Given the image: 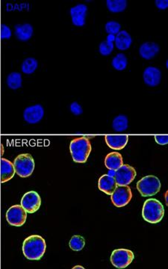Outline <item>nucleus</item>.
I'll list each match as a JSON object with an SVG mask.
<instances>
[{"instance_id": "nucleus-13", "label": "nucleus", "mask_w": 168, "mask_h": 269, "mask_svg": "<svg viewBox=\"0 0 168 269\" xmlns=\"http://www.w3.org/2000/svg\"><path fill=\"white\" fill-rule=\"evenodd\" d=\"M143 79L148 86H158L162 81V71L158 67L149 66L144 71Z\"/></svg>"}, {"instance_id": "nucleus-10", "label": "nucleus", "mask_w": 168, "mask_h": 269, "mask_svg": "<svg viewBox=\"0 0 168 269\" xmlns=\"http://www.w3.org/2000/svg\"><path fill=\"white\" fill-rule=\"evenodd\" d=\"M21 206L28 213H36L41 206V198L36 191L25 193L21 199Z\"/></svg>"}, {"instance_id": "nucleus-8", "label": "nucleus", "mask_w": 168, "mask_h": 269, "mask_svg": "<svg viewBox=\"0 0 168 269\" xmlns=\"http://www.w3.org/2000/svg\"><path fill=\"white\" fill-rule=\"evenodd\" d=\"M115 174V181L119 187L128 186L130 184L136 177L137 173L135 168L129 164H123L120 167Z\"/></svg>"}, {"instance_id": "nucleus-19", "label": "nucleus", "mask_w": 168, "mask_h": 269, "mask_svg": "<svg viewBox=\"0 0 168 269\" xmlns=\"http://www.w3.org/2000/svg\"><path fill=\"white\" fill-rule=\"evenodd\" d=\"M115 43L118 50L125 51L130 48L132 44V38L126 30H122L115 36Z\"/></svg>"}, {"instance_id": "nucleus-6", "label": "nucleus", "mask_w": 168, "mask_h": 269, "mask_svg": "<svg viewBox=\"0 0 168 269\" xmlns=\"http://www.w3.org/2000/svg\"><path fill=\"white\" fill-rule=\"evenodd\" d=\"M135 258L133 252L128 249H117L112 252L111 262L118 269H125L129 266Z\"/></svg>"}, {"instance_id": "nucleus-1", "label": "nucleus", "mask_w": 168, "mask_h": 269, "mask_svg": "<svg viewBox=\"0 0 168 269\" xmlns=\"http://www.w3.org/2000/svg\"><path fill=\"white\" fill-rule=\"evenodd\" d=\"M47 244L45 240L39 235H32L24 240L23 253L29 260H40L45 254Z\"/></svg>"}, {"instance_id": "nucleus-24", "label": "nucleus", "mask_w": 168, "mask_h": 269, "mask_svg": "<svg viewBox=\"0 0 168 269\" xmlns=\"http://www.w3.org/2000/svg\"><path fill=\"white\" fill-rule=\"evenodd\" d=\"M107 7L112 13L123 12L127 8L126 0H107Z\"/></svg>"}, {"instance_id": "nucleus-33", "label": "nucleus", "mask_w": 168, "mask_h": 269, "mask_svg": "<svg viewBox=\"0 0 168 269\" xmlns=\"http://www.w3.org/2000/svg\"><path fill=\"white\" fill-rule=\"evenodd\" d=\"M73 269H83L84 268L82 267V266H75V267H73Z\"/></svg>"}, {"instance_id": "nucleus-17", "label": "nucleus", "mask_w": 168, "mask_h": 269, "mask_svg": "<svg viewBox=\"0 0 168 269\" xmlns=\"http://www.w3.org/2000/svg\"><path fill=\"white\" fill-rule=\"evenodd\" d=\"M105 142L111 149L122 150L126 147L129 141L128 135H105Z\"/></svg>"}, {"instance_id": "nucleus-21", "label": "nucleus", "mask_w": 168, "mask_h": 269, "mask_svg": "<svg viewBox=\"0 0 168 269\" xmlns=\"http://www.w3.org/2000/svg\"><path fill=\"white\" fill-rule=\"evenodd\" d=\"M115 35H109L107 36L105 41L100 43L99 46V52L103 56H108L111 55L114 50V41Z\"/></svg>"}, {"instance_id": "nucleus-29", "label": "nucleus", "mask_w": 168, "mask_h": 269, "mask_svg": "<svg viewBox=\"0 0 168 269\" xmlns=\"http://www.w3.org/2000/svg\"><path fill=\"white\" fill-rule=\"evenodd\" d=\"M12 35L11 28L6 24H2L1 26V39L8 40Z\"/></svg>"}, {"instance_id": "nucleus-23", "label": "nucleus", "mask_w": 168, "mask_h": 269, "mask_svg": "<svg viewBox=\"0 0 168 269\" xmlns=\"http://www.w3.org/2000/svg\"><path fill=\"white\" fill-rule=\"evenodd\" d=\"M38 67V61L36 58H32V57H28V58L24 59L21 64V71L24 74L30 75L36 71Z\"/></svg>"}, {"instance_id": "nucleus-30", "label": "nucleus", "mask_w": 168, "mask_h": 269, "mask_svg": "<svg viewBox=\"0 0 168 269\" xmlns=\"http://www.w3.org/2000/svg\"><path fill=\"white\" fill-rule=\"evenodd\" d=\"M70 108H71V112L75 115H80L83 113L82 107L77 102L72 103L70 106Z\"/></svg>"}, {"instance_id": "nucleus-25", "label": "nucleus", "mask_w": 168, "mask_h": 269, "mask_svg": "<svg viewBox=\"0 0 168 269\" xmlns=\"http://www.w3.org/2000/svg\"><path fill=\"white\" fill-rule=\"evenodd\" d=\"M112 65L114 67V69L116 70V71H124L126 69L128 65L127 57L123 54H117L112 59Z\"/></svg>"}, {"instance_id": "nucleus-5", "label": "nucleus", "mask_w": 168, "mask_h": 269, "mask_svg": "<svg viewBox=\"0 0 168 269\" xmlns=\"http://www.w3.org/2000/svg\"><path fill=\"white\" fill-rule=\"evenodd\" d=\"M161 187L160 180L154 175L146 176L137 183V188L143 197L156 195L160 191Z\"/></svg>"}, {"instance_id": "nucleus-3", "label": "nucleus", "mask_w": 168, "mask_h": 269, "mask_svg": "<svg viewBox=\"0 0 168 269\" xmlns=\"http://www.w3.org/2000/svg\"><path fill=\"white\" fill-rule=\"evenodd\" d=\"M165 215V209L159 200L156 199H148L144 204L142 216L144 219L150 224L160 222Z\"/></svg>"}, {"instance_id": "nucleus-11", "label": "nucleus", "mask_w": 168, "mask_h": 269, "mask_svg": "<svg viewBox=\"0 0 168 269\" xmlns=\"http://www.w3.org/2000/svg\"><path fill=\"white\" fill-rule=\"evenodd\" d=\"M44 117V108L41 104H35L24 109V118L29 124H38Z\"/></svg>"}, {"instance_id": "nucleus-22", "label": "nucleus", "mask_w": 168, "mask_h": 269, "mask_svg": "<svg viewBox=\"0 0 168 269\" xmlns=\"http://www.w3.org/2000/svg\"><path fill=\"white\" fill-rule=\"evenodd\" d=\"M7 85L11 90H18L22 87L23 79L21 73H10L7 77Z\"/></svg>"}, {"instance_id": "nucleus-16", "label": "nucleus", "mask_w": 168, "mask_h": 269, "mask_svg": "<svg viewBox=\"0 0 168 269\" xmlns=\"http://www.w3.org/2000/svg\"><path fill=\"white\" fill-rule=\"evenodd\" d=\"M117 187L118 185L115 181V177L112 176L105 174L99 179V182H98L99 189L108 195H111Z\"/></svg>"}, {"instance_id": "nucleus-32", "label": "nucleus", "mask_w": 168, "mask_h": 269, "mask_svg": "<svg viewBox=\"0 0 168 269\" xmlns=\"http://www.w3.org/2000/svg\"><path fill=\"white\" fill-rule=\"evenodd\" d=\"M156 7L160 10H166L168 7V0H156L155 2Z\"/></svg>"}, {"instance_id": "nucleus-14", "label": "nucleus", "mask_w": 168, "mask_h": 269, "mask_svg": "<svg viewBox=\"0 0 168 269\" xmlns=\"http://www.w3.org/2000/svg\"><path fill=\"white\" fill-rule=\"evenodd\" d=\"M160 47L155 42H145L139 48V55L144 59L151 60L159 54Z\"/></svg>"}, {"instance_id": "nucleus-12", "label": "nucleus", "mask_w": 168, "mask_h": 269, "mask_svg": "<svg viewBox=\"0 0 168 269\" xmlns=\"http://www.w3.org/2000/svg\"><path fill=\"white\" fill-rule=\"evenodd\" d=\"M88 7L85 4H78L72 7L70 10L72 23L75 27H81L85 25L86 23Z\"/></svg>"}, {"instance_id": "nucleus-15", "label": "nucleus", "mask_w": 168, "mask_h": 269, "mask_svg": "<svg viewBox=\"0 0 168 269\" xmlns=\"http://www.w3.org/2000/svg\"><path fill=\"white\" fill-rule=\"evenodd\" d=\"M33 33V27L30 24H17L14 27V35L22 42H26L31 39Z\"/></svg>"}, {"instance_id": "nucleus-27", "label": "nucleus", "mask_w": 168, "mask_h": 269, "mask_svg": "<svg viewBox=\"0 0 168 269\" xmlns=\"http://www.w3.org/2000/svg\"><path fill=\"white\" fill-rule=\"evenodd\" d=\"M70 247L74 251H80L85 245V240L83 237L75 235L70 240Z\"/></svg>"}, {"instance_id": "nucleus-2", "label": "nucleus", "mask_w": 168, "mask_h": 269, "mask_svg": "<svg viewBox=\"0 0 168 269\" xmlns=\"http://www.w3.org/2000/svg\"><path fill=\"white\" fill-rule=\"evenodd\" d=\"M91 144L87 137L75 138L70 144V151L72 160L76 163H85L91 152Z\"/></svg>"}, {"instance_id": "nucleus-7", "label": "nucleus", "mask_w": 168, "mask_h": 269, "mask_svg": "<svg viewBox=\"0 0 168 269\" xmlns=\"http://www.w3.org/2000/svg\"><path fill=\"white\" fill-rule=\"evenodd\" d=\"M132 193L129 186L118 187L111 194V199L114 205L117 207H123L132 200Z\"/></svg>"}, {"instance_id": "nucleus-9", "label": "nucleus", "mask_w": 168, "mask_h": 269, "mask_svg": "<svg viewBox=\"0 0 168 269\" xmlns=\"http://www.w3.org/2000/svg\"><path fill=\"white\" fill-rule=\"evenodd\" d=\"M27 213L22 206L14 205L10 207L6 213L8 224L14 227H21L26 221Z\"/></svg>"}, {"instance_id": "nucleus-28", "label": "nucleus", "mask_w": 168, "mask_h": 269, "mask_svg": "<svg viewBox=\"0 0 168 269\" xmlns=\"http://www.w3.org/2000/svg\"><path fill=\"white\" fill-rule=\"evenodd\" d=\"M121 28V25L117 21H112L106 23L105 25V30L109 35H115L119 32Z\"/></svg>"}, {"instance_id": "nucleus-20", "label": "nucleus", "mask_w": 168, "mask_h": 269, "mask_svg": "<svg viewBox=\"0 0 168 269\" xmlns=\"http://www.w3.org/2000/svg\"><path fill=\"white\" fill-rule=\"evenodd\" d=\"M123 160L120 153L112 152L105 157V165L111 171H117L120 167L123 165Z\"/></svg>"}, {"instance_id": "nucleus-31", "label": "nucleus", "mask_w": 168, "mask_h": 269, "mask_svg": "<svg viewBox=\"0 0 168 269\" xmlns=\"http://www.w3.org/2000/svg\"><path fill=\"white\" fill-rule=\"evenodd\" d=\"M155 140L156 142L159 144V145H166L168 143V135L165 134V135H156L155 136Z\"/></svg>"}, {"instance_id": "nucleus-18", "label": "nucleus", "mask_w": 168, "mask_h": 269, "mask_svg": "<svg viewBox=\"0 0 168 269\" xmlns=\"http://www.w3.org/2000/svg\"><path fill=\"white\" fill-rule=\"evenodd\" d=\"M0 173H1V182L2 183H4L11 180L16 172H15L13 163L7 159L2 158L1 159Z\"/></svg>"}, {"instance_id": "nucleus-26", "label": "nucleus", "mask_w": 168, "mask_h": 269, "mask_svg": "<svg viewBox=\"0 0 168 269\" xmlns=\"http://www.w3.org/2000/svg\"><path fill=\"white\" fill-rule=\"evenodd\" d=\"M128 121L127 116L124 114H120L114 118L113 122H112V127L114 130L116 132H123L128 129Z\"/></svg>"}, {"instance_id": "nucleus-4", "label": "nucleus", "mask_w": 168, "mask_h": 269, "mask_svg": "<svg viewBox=\"0 0 168 269\" xmlns=\"http://www.w3.org/2000/svg\"><path fill=\"white\" fill-rule=\"evenodd\" d=\"M15 172L19 177L26 178L30 177L35 170V160L30 154H22L14 159Z\"/></svg>"}]
</instances>
